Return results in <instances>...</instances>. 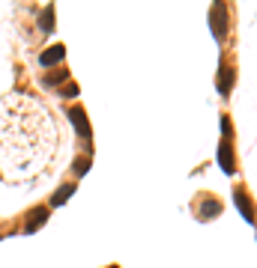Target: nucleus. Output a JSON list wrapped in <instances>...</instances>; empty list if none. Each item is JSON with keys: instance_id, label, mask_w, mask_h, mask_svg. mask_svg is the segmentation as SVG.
I'll return each mask as SVG.
<instances>
[{"instance_id": "nucleus-2", "label": "nucleus", "mask_w": 257, "mask_h": 268, "mask_svg": "<svg viewBox=\"0 0 257 268\" xmlns=\"http://www.w3.org/2000/svg\"><path fill=\"white\" fill-rule=\"evenodd\" d=\"M209 21H212V33L218 42L228 39V3H215L209 9Z\"/></svg>"}, {"instance_id": "nucleus-9", "label": "nucleus", "mask_w": 257, "mask_h": 268, "mask_svg": "<svg viewBox=\"0 0 257 268\" xmlns=\"http://www.w3.org/2000/svg\"><path fill=\"white\" fill-rule=\"evenodd\" d=\"M233 203H236V209H239V215L245 218V223H254V206H251V200H248V194L239 188V191H233Z\"/></svg>"}, {"instance_id": "nucleus-12", "label": "nucleus", "mask_w": 257, "mask_h": 268, "mask_svg": "<svg viewBox=\"0 0 257 268\" xmlns=\"http://www.w3.org/2000/svg\"><path fill=\"white\" fill-rule=\"evenodd\" d=\"M39 27H42V33H51V30H54V6H51V3L42 9V15H39Z\"/></svg>"}, {"instance_id": "nucleus-14", "label": "nucleus", "mask_w": 257, "mask_h": 268, "mask_svg": "<svg viewBox=\"0 0 257 268\" xmlns=\"http://www.w3.org/2000/svg\"><path fill=\"white\" fill-rule=\"evenodd\" d=\"M222 134H225V140L233 134V128H230V117H228V113H225V117H222Z\"/></svg>"}, {"instance_id": "nucleus-10", "label": "nucleus", "mask_w": 257, "mask_h": 268, "mask_svg": "<svg viewBox=\"0 0 257 268\" xmlns=\"http://www.w3.org/2000/svg\"><path fill=\"white\" fill-rule=\"evenodd\" d=\"M72 194H75V182H69V185H60V188H57V194L51 197V206H63V203H66Z\"/></svg>"}, {"instance_id": "nucleus-15", "label": "nucleus", "mask_w": 257, "mask_h": 268, "mask_svg": "<svg viewBox=\"0 0 257 268\" xmlns=\"http://www.w3.org/2000/svg\"><path fill=\"white\" fill-rule=\"evenodd\" d=\"M63 96H66V98H75V96H78V84H66V87H63Z\"/></svg>"}, {"instance_id": "nucleus-13", "label": "nucleus", "mask_w": 257, "mask_h": 268, "mask_svg": "<svg viewBox=\"0 0 257 268\" xmlns=\"http://www.w3.org/2000/svg\"><path fill=\"white\" fill-rule=\"evenodd\" d=\"M72 170H75V176H84L90 170V158H78L75 164H72Z\"/></svg>"}, {"instance_id": "nucleus-6", "label": "nucleus", "mask_w": 257, "mask_h": 268, "mask_svg": "<svg viewBox=\"0 0 257 268\" xmlns=\"http://www.w3.org/2000/svg\"><path fill=\"white\" fill-rule=\"evenodd\" d=\"M215 90H218V96H230V90H233V69H230L228 63L218 66V81H215Z\"/></svg>"}, {"instance_id": "nucleus-8", "label": "nucleus", "mask_w": 257, "mask_h": 268, "mask_svg": "<svg viewBox=\"0 0 257 268\" xmlns=\"http://www.w3.org/2000/svg\"><path fill=\"white\" fill-rule=\"evenodd\" d=\"M45 220H48V206L33 209V212H30V218H27V223H24V233H27V236H33L39 226H45Z\"/></svg>"}, {"instance_id": "nucleus-7", "label": "nucleus", "mask_w": 257, "mask_h": 268, "mask_svg": "<svg viewBox=\"0 0 257 268\" xmlns=\"http://www.w3.org/2000/svg\"><path fill=\"white\" fill-rule=\"evenodd\" d=\"M63 57H66V45H51V48H45L39 54V66L42 69H51V66L63 63Z\"/></svg>"}, {"instance_id": "nucleus-4", "label": "nucleus", "mask_w": 257, "mask_h": 268, "mask_svg": "<svg viewBox=\"0 0 257 268\" xmlns=\"http://www.w3.org/2000/svg\"><path fill=\"white\" fill-rule=\"evenodd\" d=\"M69 120H72V125H75V131H78L81 137H90V122H87V110H84L81 104H72V107H69Z\"/></svg>"}, {"instance_id": "nucleus-16", "label": "nucleus", "mask_w": 257, "mask_h": 268, "mask_svg": "<svg viewBox=\"0 0 257 268\" xmlns=\"http://www.w3.org/2000/svg\"><path fill=\"white\" fill-rule=\"evenodd\" d=\"M111 268H117V265H111Z\"/></svg>"}, {"instance_id": "nucleus-3", "label": "nucleus", "mask_w": 257, "mask_h": 268, "mask_svg": "<svg viewBox=\"0 0 257 268\" xmlns=\"http://www.w3.org/2000/svg\"><path fill=\"white\" fill-rule=\"evenodd\" d=\"M215 158H218V167H222L228 176H233V173H236V158H233V149H230V143H228V140L218 143Z\"/></svg>"}, {"instance_id": "nucleus-5", "label": "nucleus", "mask_w": 257, "mask_h": 268, "mask_svg": "<svg viewBox=\"0 0 257 268\" xmlns=\"http://www.w3.org/2000/svg\"><path fill=\"white\" fill-rule=\"evenodd\" d=\"M222 212H225V203L215 200V197H206V200H200V206H198L200 220H212V218H218Z\"/></svg>"}, {"instance_id": "nucleus-11", "label": "nucleus", "mask_w": 257, "mask_h": 268, "mask_svg": "<svg viewBox=\"0 0 257 268\" xmlns=\"http://www.w3.org/2000/svg\"><path fill=\"white\" fill-rule=\"evenodd\" d=\"M63 81H69V72H66V69H54L51 74H45V78H42L45 87H57V84H63Z\"/></svg>"}, {"instance_id": "nucleus-1", "label": "nucleus", "mask_w": 257, "mask_h": 268, "mask_svg": "<svg viewBox=\"0 0 257 268\" xmlns=\"http://www.w3.org/2000/svg\"><path fill=\"white\" fill-rule=\"evenodd\" d=\"M57 149V125L48 107L27 93L0 98V176L27 182L39 176Z\"/></svg>"}]
</instances>
